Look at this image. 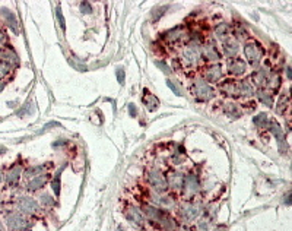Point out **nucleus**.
I'll use <instances>...</instances> for the list:
<instances>
[{
    "label": "nucleus",
    "instance_id": "f257e3e1",
    "mask_svg": "<svg viewBox=\"0 0 292 231\" xmlns=\"http://www.w3.org/2000/svg\"><path fill=\"white\" fill-rule=\"evenodd\" d=\"M205 41V37L200 35V33L190 31L189 41L178 50L177 60L181 65V70L187 72H196L203 66L202 60V44Z\"/></svg>",
    "mask_w": 292,
    "mask_h": 231
},
{
    "label": "nucleus",
    "instance_id": "f03ea898",
    "mask_svg": "<svg viewBox=\"0 0 292 231\" xmlns=\"http://www.w3.org/2000/svg\"><path fill=\"white\" fill-rule=\"evenodd\" d=\"M190 38V28L187 25H178L171 28L161 35V44L165 49H176L177 51L189 41Z\"/></svg>",
    "mask_w": 292,
    "mask_h": 231
},
{
    "label": "nucleus",
    "instance_id": "7ed1b4c3",
    "mask_svg": "<svg viewBox=\"0 0 292 231\" xmlns=\"http://www.w3.org/2000/svg\"><path fill=\"white\" fill-rule=\"evenodd\" d=\"M241 50H243V59L247 63V66L253 67L254 70L257 67H260V65L264 60L266 51H264L263 46L257 40H254V38L245 40L243 43V49Z\"/></svg>",
    "mask_w": 292,
    "mask_h": 231
},
{
    "label": "nucleus",
    "instance_id": "20e7f679",
    "mask_svg": "<svg viewBox=\"0 0 292 231\" xmlns=\"http://www.w3.org/2000/svg\"><path fill=\"white\" fill-rule=\"evenodd\" d=\"M190 92L195 97V99L197 102H209L215 98L216 91L215 88L208 83L199 73H196L192 78V83H190Z\"/></svg>",
    "mask_w": 292,
    "mask_h": 231
},
{
    "label": "nucleus",
    "instance_id": "39448f33",
    "mask_svg": "<svg viewBox=\"0 0 292 231\" xmlns=\"http://www.w3.org/2000/svg\"><path fill=\"white\" fill-rule=\"evenodd\" d=\"M5 224L9 231H28L34 222L28 215H25L19 211H12L6 215Z\"/></svg>",
    "mask_w": 292,
    "mask_h": 231
},
{
    "label": "nucleus",
    "instance_id": "423d86ee",
    "mask_svg": "<svg viewBox=\"0 0 292 231\" xmlns=\"http://www.w3.org/2000/svg\"><path fill=\"white\" fill-rule=\"evenodd\" d=\"M202 60L206 65L219 63L222 60L219 44L213 38H211V37H206L205 41H203V44H202Z\"/></svg>",
    "mask_w": 292,
    "mask_h": 231
},
{
    "label": "nucleus",
    "instance_id": "0eeeda50",
    "mask_svg": "<svg viewBox=\"0 0 292 231\" xmlns=\"http://www.w3.org/2000/svg\"><path fill=\"white\" fill-rule=\"evenodd\" d=\"M203 212V205L195 200H186L178 206V216L183 222H192L199 219Z\"/></svg>",
    "mask_w": 292,
    "mask_h": 231
},
{
    "label": "nucleus",
    "instance_id": "6e6552de",
    "mask_svg": "<svg viewBox=\"0 0 292 231\" xmlns=\"http://www.w3.org/2000/svg\"><path fill=\"white\" fill-rule=\"evenodd\" d=\"M208 83L218 85L222 79H225V67L221 63H213V65H203L200 67L199 73Z\"/></svg>",
    "mask_w": 292,
    "mask_h": 231
},
{
    "label": "nucleus",
    "instance_id": "1a4fd4ad",
    "mask_svg": "<svg viewBox=\"0 0 292 231\" xmlns=\"http://www.w3.org/2000/svg\"><path fill=\"white\" fill-rule=\"evenodd\" d=\"M146 183L152 189V192L157 193H165L168 190L165 174L160 168H151L146 171Z\"/></svg>",
    "mask_w": 292,
    "mask_h": 231
},
{
    "label": "nucleus",
    "instance_id": "9d476101",
    "mask_svg": "<svg viewBox=\"0 0 292 231\" xmlns=\"http://www.w3.org/2000/svg\"><path fill=\"white\" fill-rule=\"evenodd\" d=\"M15 206H16V211H19L28 216H35L41 212V206H40L38 200H35L32 196H28V195L18 196Z\"/></svg>",
    "mask_w": 292,
    "mask_h": 231
},
{
    "label": "nucleus",
    "instance_id": "9b49d317",
    "mask_svg": "<svg viewBox=\"0 0 292 231\" xmlns=\"http://www.w3.org/2000/svg\"><path fill=\"white\" fill-rule=\"evenodd\" d=\"M247 70H248V66L243 57H234L227 60V73L229 75V78H234V79L244 78Z\"/></svg>",
    "mask_w": 292,
    "mask_h": 231
},
{
    "label": "nucleus",
    "instance_id": "f8f14e48",
    "mask_svg": "<svg viewBox=\"0 0 292 231\" xmlns=\"http://www.w3.org/2000/svg\"><path fill=\"white\" fill-rule=\"evenodd\" d=\"M219 49H221L222 57H225L227 60H229V59L238 57V54L241 51V43L231 35L229 38H227L224 43L219 44Z\"/></svg>",
    "mask_w": 292,
    "mask_h": 231
},
{
    "label": "nucleus",
    "instance_id": "ddd939ff",
    "mask_svg": "<svg viewBox=\"0 0 292 231\" xmlns=\"http://www.w3.org/2000/svg\"><path fill=\"white\" fill-rule=\"evenodd\" d=\"M218 92L227 98L238 99V89H237V79L234 78H225L218 83Z\"/></svg>",
    "mask_w": 292,
    "mask_h": 231
},
{
    "label": "nucleus",
    "instance_id": "4468645a",
    "mask_svg": "<svg viewBox=\"0 0 292 231\" xmlns=\"http://www.w3.org/2000/svg\"><path fill=\"white\" fill-rule=\"evenodd\" d=\"M183 195L186 198H195L199 192H200V182L199 177L193 173L184 176V183H183Z\"/></svg>",
    "mask_w": 292,
    "mask_h": 231
},
{
    "label": "nucleus",
    "instance_id": "2eb2a0df",
    "mask_svg": "<svg viewBox=\"0 0 292 231\" xmlns=\"http://www.w3.org/2000/svg\"><path fill=\"white\" fill-rule=\"evenodd\" d=\"M24 171H25V168H24V165L21 164V161H16V163L5 173L6 186H8V187H15V186H18L19 180H21L22 176H24Z\"/></svg>",
    "mask_w": 292,
    "mask_h": 231
},
{
    "label": "nucleus",
    "instance_id": "dca6fc26",
    "mask_svg": "<svg viewBox=\"0 0 292 231\" xmlns=\"http://www.w3.org/2000/svg\"><path fill=\"white\" fill-rule=\"evenodd\" d=\"M124 216L129 221H131L134 225H137V227H143L145 222L148 221V219H146V216H145V214H143V211L136 205H127L126 209H124Z\"/></svg>",
    "mask_w": 292,
    "mask_h": 231
},
{
    "label": "nucleus",
    "instance_id": "f3484780",
    "mask_svg": "<svg viewBox=\"0 0 292 231\" xmlns=\"http://www.w3.org/2000/svg\"><path fill=\"white\" fill-rule=\"evenodd\" d=\"M0 62H5L8 65H11L12 67H18L21 60H19V56L18 53L8 44L5 47H0Z\"/></svg>",
    "mask_w": 292,
    "mask_h": 231
},
{
    "label": "nucleus",
    "instance_id": "a211bd4d",
    "mask_svg": "<svg viewBox=\"0 0 292 231\" xmlns=\"http://www.w3.org/2000/svg\"><path fill=\"white\" fill-rule=\"evenodd\" d=\"M267 129L270 131V133L272 135H275V138L277 139V147H279V151L282 152V154H286V151H288V144H286V138H285V133H283V131H282V128L275 122V120H270V123H269V126H267Z\"/></svg>",
    "mask_w": 292,
    "mask_h": 231
},
{
    "label": "nucleus",
    "instance_id": "6ab92c4d",
    "mask_svg": "<svg viewBox=\"0 0 292 231\" xmlns=\"http://www.w3.org/2000/svg\"><path fill=\"white\" fill-rule=\"evenodd\" d=\"M165 180H167L168 189L177 192V190H181V187H183L184 174L181 171H177V170H168L165 174Z\"/></svg>",
    "mask_w": 292,
    "mask_h": 231
},
{
    "label": "nucleus",
    "instance_id": "aec40b11",
    "mask_svg": "<svg viewBox=\"0 0 292 231\" xmlns=\"http://www.w3.org/2000/svg\"><path fill=\"white\" fill-rule=\"evenodd\" d=\"M232 35V27L227 22H218L215 27H213V40L221 44L224 43L227 38H229Z\"/></svg>",
    "mask_w": 292,
    "mask_h": 231
},
{
    "label": "nucleus",
    "instance_id": "412c9836",
    "mask_svg": "<svg viewBox=\"0 0 292 231\" xmlns=\"http://www.w3.org/2000/svg\"><path fill=\"white\" fill-rule=\"evenodd\" d=\"M237 89H238V97L240 98H245V99L253 98L254 92H256V88L253 86V83L250 82L248 78L237 79Z\"/></svg>",
    "mask_w": 292,
    "mask_h": 231
},
{
    "label": "nucleus",
    "instance_id": "4be33fe9",
    "mask_svg": "<svg viewBox=\"0 0 292 231\" xmlns=\"http://www.w3.org/2000/svg\"><path fill=\"white\" fill-rule=\"evenodd\" d=\"M0 19H3L6 22V25L12 30V33L15 35L19 34V24H18V19H16V16H15V14L12 11H9L6 8H2V9H0Z\"/></svg>",
    "mask_w": 292,
    "mask_h": 231
},
{
    "label": "nucleus",
    "instance_id": "5701e85b",
    "mask_svg": "<svg viewBox=\"0 0 292 231\" xmlns=\"http://www.w3.org/2000/svg\"><path fill=\"white\" fill-rule=\"evenodd\" d=\"M282 81H283V76H282V72L280 70H272V73L269 75L267 78V83H266V89L270 91L272 94H276L277 91H280L282 88Z\"/></svg>",
    "mask_w": 292,
    "mask_h": 231
},
{
    "label": "nucleus",
    "instance_id": "b1692460",
    "mask_svg": "<svg viewBox=\"0 0 292 231\" xmlns=\"http://www.w3.org/2000/svg\"><path fill=\"white\" fill-rule=\"evenodd\" d=\"M142 104L146 107V110L148 111H151V113H154V111H157L158 110V107H160V99H158V97L157 95H154L149 89H143V94H142Z\"/></svg>",
    "mask_w": 292,
    "mask_h": 231
},
{
    "label": "nucleus",
    "instance_id": "393cba45",
    "mask_svg": "<svg viewBox=\"0 0 292 231\" xmlns=\"http://www.w3.org/2000/svg\"><path fill=\"white\" fill-rule=\"evenodd\" d=\"M222 111H224L225 116H228L229 119H234V120L240 119L241 116L244 114L240 102H237V101H228V102H225L222 105Z\"/></svg>",
    "mask_w": 292,
    "mask_h": 231
},
{
    "label": "nucleus",
    "instance_id": "a878e982",
    "mask_svg": "<svg viewBox=\"0 0 292 231\" xmlns=\"http://www.w3.org/2000/svg\"><path fill=\"white\" fill-rule=\"evenodd\" d=\"M50 180H51V174H50V173H44V174H41V176H37V177L31 179V180L27 183V190H28V192H38V190H41Z\"/></svg>",
    "mask_w": 292,
    "mask_h": 231
},
{
    "label": "nucleus",
    "instance_id": "bb28decb",
    "mask_svg": "<svg viewBox=\"0 0 292 231\" xmlns=\"http://www.w3.org/2000/svg\"><path fill=\"white\" fill-rule=\"evenodd\" d=\"M257 101L269 108H273L275 107V94H272L270 91H267L266 88H261V89H256L254 92Z\"/></svg>",
    "mask_w": 292,
    "mask_h": 231
},
{
    "label": "nucleus",
    "instance_id": "cd10ccee",
    "mask_svg": "<svg viewBox=\"0 0 292 231\" xmlns=\"http://www.w3.org/2000/svg\"><path fill=\"white\" fill-rule=\"evenodd\" d=\"M51 164H40V165H31L28 167L25 171H24V176L28 177V179H34L37 176H41L44 173H49Z\"/></svg>",
    "mask_w": 292,
    "mask_h": 231
},
{
    "label": "nucleus",
    "instance_id": "c85d7f7f",
    "mask_svg": "<svg viewBox=\"0 0 292 231\" xmlns=\"http://www.w3.org/2000/svg\"><path fill=\"white\" fill-rule=\"evenodd\" d=\"M253 123L259 129H267V126L270 123V119H269V116L266 113H259L253 117Z\"/></svg>",
    "mask_w": 292,
    "mask_h": 231
},
{
    "label": "nucleus",
    "instance_id": "c756f323",
    "mask_svg": "<svg viewBox=\"0 0 292 231\" xmlns=\"http://www.w3.org/2000/svg\"><path fill=\"white\" fill-rule=\"evenodd\" d=\"M14 70H15V67H12L11 65L0 62V81L8 82L14 76Z\"/></svg>",
    "mask_w": 292,
    "mask_h": 231
},
{
    "label": "nucleus",
    "instance_id": "7c9ffc66",
    "mask_svg": "<svg viewBox=\"0 0 292 231\" xmlns=\"http://www.w3.org/2000/svg\"><path fill=\"white\" fill-rule=\"evenodd\" d=\"M288 110H289V95L288 94H285V95H280V98H279V102H277V108H276V111H277V114H288Z\"/></svg>",
    "mask_w": 292,
    "mask_h": 231
},
{
    "label": "nucleus",
    "instance_id": "2f4dec72",
    "mask_svg": "<svg viewBox=\"0 0 292 231\" xmlns=\"http://www.w3.org/2000/svg\"><path fill=\"white\" fill-rule=\"evenodd\" d=\"M38 203H40L41 208L50 209V208H53V206L56 205V200H54V198H51L49 193H41V195H40V199H38Z\"/></svg>",
    "mask_w": 292,
    "mask_h": 231
},
{
    "label": "nucleus",
    "instance_id": "473e14b6",
    "mask_svg": "<svg viewBox=\"0 0 292 231\" xmlns=\"http://www.w3.org/2000/svg\"><path fill=\"white\" fill-rule=\"evenodd\" d=\"M167 9H168V6H158V8L152 9V12H151V21H152V24H157V22H160V21H161V18L165 15Z\"/></svg>",
    "mask_w": 292,
    "mask_h": 231
},
{
    "label": "nucleus",
    "instance_id": "72a5a7b5",
    "mask_svg": "<svg viewBox=\"0 0 292 231\" xmlns=\"http://www.w3.org/2000/svg\"><path fill=\"white\" fill-rule=\"evenodd\" d=\"M167 86H168L176 95H178V97H183V95H184V94H183V88L180 86V83L174 82L173 79H167Z\"/></svg>",
    "mask_w": 292,
    "mask_h": 231
},
{
    "label": "nucleus",
    "instance_id": "f704fd0d",
    "mask_svg": "<svg viewBox=\"0 0 292 231\" xmlns=\"http://www.w3.org/2000/svg\"><path fill=\"white\" fill-rule=\"evenodd\" d=\"M50 182H51V187H53L56 196H59L60 195V174H56L54 177H51Z\"/></svg>",
    "mask_w": 292,
    "mask_h": 231
},
{
    "label": "nucleus",
    "instance_id": "c9c22d12",
    "mask_svg": "<svg viewBox=\"0 0 292 231\" xmlns=\"http://www.w3.org/2000/svg\"><path fill=\"white\" fill-rule=\"evenodd\" d=\"M79 8H81V12H82L83 15H92V14H94V6H92L89 2H82V3L79 5Z\"/></svg>",
    "mask_w": 292,
    "mask_h": 231
},
{
    "label": "nucleus",
    "instance_id": "e433bc0d",
    "mask_svg": "<svg viewBox=\"0 0 292 231\" xmlns=\"http://www.w3.org/2000/svg\"><path fill=\"white\" fill-rule=\"evenodd\" d=\"M9 44V37L6 34V30L3 27H0V47H5Z\"/></svg>",
    "mask_w": 292,
    "mask_h": 231
},
{
    "label": "nucleus",
    "instance_id": "4c0bfd02",
    "mask_svg": "<svg viewBox=\"0 0 292 231\" xmlns=\"http://www.w3.org/2000/svg\"><path fill=\"white\" fill-rule=\"evenodd\" d=\"M155 65H157L165 75H171V73H173V70L170 69V66H168L164 60H155Z\"/></svg>",
    "mask_w": 292,
    "mask_h": 231
},
{
    "label": "nucleus",
    "instance_id": "58836bf2",
    "mask_svg": "<svg viewBox=\"0 0 292 231\" xmlns=\"http://www.w3.org/2000/svg\"><path fill=\"white\" fill-rule=\"evenodd\" d=\"M115 76H117L118 83H120V85H124L126 73H124V69H123V67H117V70H115Z\"/></svg>",
    "mask_w": 292,
    "mask_h": 231
},
{
    "label": "nucleus",
    "instance_id": "ea45409f",
    "mask_svg": "<svg viewBox=\"0 0 292 231\" xmlns=\"http://www.w3.org/2000/svg\"><path fill=\"white\" fill-rule=\"evenodd\" d=\"M197 231H211L209 230V224L206 219H199L197 222Z\"/></svg>",
    "mask_w": 292,
    "mask_h": 231
},
{
    "label": "nucleus",
    "instance_id": "a19ab883",
    "mask_svg": "<svg viewBox=\"0 0 292 231\" xmlns=\"http://www.w3.org/2000/svg\"><path fill=\"white\" fill-rule=\"evenodd\" d=\"M56 15H57V19H59L60 28L65 31V30H66V24H65V18H63V14H62V9H60V8H57V12H56Z\"/></svg>",
    "mask_w": 292,
    "mask_h": 231
},
{
    "label": "nucleus",
    "instance_id": "79ce46f5",
    "mask_svg": "<svg viewBox=\"0 0 292 231\" xmlns=\"http://www.w3.org/2000/svg\"><path fill=\"white\" fill-rule=\"evenodd\" d=\"M127 110H129V114L131 116V117H136V114H137V108H136V105H134L133 102H130V104H129Z\"/></svg>",
    "mask_w": 292,
    "mask_h": 231
},
{
    "label": "nucleus",
    "instance_id": "37998d69",
    "mask_svg": "<svg viewBox=\"0 0 292 231\" xmlns=\"http://www.w3.org/2000/svg\"><path fill=\"white\" fill-rule=\"evenodd\" d=\"M213 231H228V230H227L225 225H216V227L213 228Z\"/></svg>",
    "mask_w": 292,
    "mask_h": 231
},
{
    "label": "nucleus",
    "instance_id": "c03bdc74",
    "mask_svg": "<svg viewBox=\"0 0 292 231\" xmlns=\"http://www.w3.org/2000/svg\"><path fill=\"white\" fill-rule=\"evenodd\" d=\"M285 70H286V78H288V79H291V67H289V66H286V67H285Z\"/></svg>",
    "mask_w": 292,
    "mask_h": 231
},
{
    "label": "nucleus",
    "instance_id": "a18cd8bd",
    "mask_svg": "<svg viewBox=\"0 0 292 231\" xmlns=\"http://www.w3.org/2000/svg\"><path fill=\"white\" fill-rule=\"evenodd\" d=\"M5 86H6V82H3V81H0V92H2V91L5 89Z\"/></svg>",
    "mask_w": 292,
    "mask_h": 231
},
{
    "label": "nucleus",
    "instance_id": "49530a36",
    "mask_svg": "<svg viewBox=\"0 0 292 231\" xmlns=\"http://www.w3.org/2000/svg\"><path fill=\"white\" fill-rule=\"evenodd\" d=\"M6 151H8V149H6L5 147H0V155H3V154H6Z\"/></svg>",
    "mask_w": 292,
    "mask_h": 231
},
{
    "label": "nucleus",
    "instance_id": "de8ad7c7",
    "mask_svg": "<svg viewBox=\"0 0 292 231\" xmlns=\"http://www.w3.org/2000/svg\"><path fill=\"white\" fill-rule=\"evenodd\" d=\"M2 182H3V171L0 170V186H2Z\"/></svg>",
    "mask_w": 292,
    "mask_h": 231
},
{
    "label": "nucleus",
    "instance_id": "09e8293b",
    "mask_svg": "<svg viewBox=\"0 0 292 231\" xmlns=\"http://www.w3.org/2000/svg\"><path fill=\"white\" fill-rule=\"evenodd\" d=\"M0 231H6V230H5V227H3V224H2V222H0Z\"/></svg>",
    "mask_w": 292,
    "mask_h": 231
},
{
    "label": "nucleus",
    "instance_id": "8fccbe9b",
    "mask_svg": "<svg viewBox=\"0 0 292 231\" xmlns=\"http://www.w3.org/2000/svg\"><path fill=\"white\" fill-rule=\"evenodd\" d=\"M152 231H160V230H152Z\"/></svg>",
    "mask_w": 292,
    "mask_h": 231
}]
</instances>
